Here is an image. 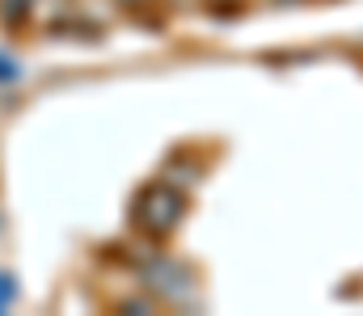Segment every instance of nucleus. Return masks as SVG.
Masks as SVG:
<instances>
[{"label":"nucleus","mask_w":363,"mask_h":316,"mask_svg":"<svg viewBox=\"0 0 363 316\" xmlns=\"http://www.w3.org/2000/svg\"><path fill=\"white\" fill-rule=\"evenodd\" d=\"M216 4H224V0H216Z\"/></svg>","instance_id":"f03ea898"},{"label":"nucleus","mask_w":363,"mask_h":316,"mask_svg":"<svg viewBox=\"0 0 363 316\" xmlns=\"http://www.w3.org/2000/svg\"><path fill=\"white\" fill-rule=\"evenodd\" d=\"M283 4H291V0H283Z\"/></svg>","instance_id":"7ed1b4c3"},{"label":"nucleus","mask_w":363,"mask_h":316,"mask_svg":"<svg viewBox=\"0 0 363 316\" xmlns=\"http://www.w3.org/2000/svg\"><path fill=\"white\" fill-rule=\"evenodd\" d=\"M182 211H186V194L169 182H148L140 194H135V207H131V223L140 236L148 240H165L174 228L182 223Z\"/></svg>","instance_id":"f257e3e1"}]
</instances>
